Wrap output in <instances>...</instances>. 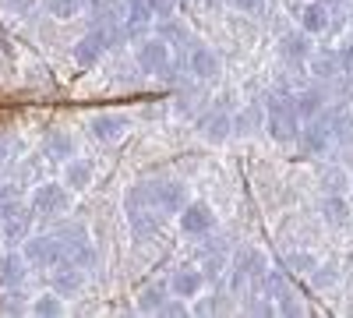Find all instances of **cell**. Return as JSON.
Here are the masks:
<instances>
[{
	"mask_svg": "<svg viewBox=\"0 0 353 318\" xmlns=\"http://www.w3.org/2000/svg\"><path fill=\"white\" fill-rule=\"evenodd\" d=\"M301 113L297 106H293V99L286 96H269L265 99V131H269V138L276 141H293L301 135Z\"/></svg>",
	"mask_w": 353,
	"mask_h": 318,
	"instance_id": "1",
	"label": "cell"
},
{
	"mask_svg": "<svg viewBox=\"0 0 353 318\" xmlns=\"http://www.w3.org/2000/svg\"><path fill=\"white\" fill-rule=\"evenodd\" d=\"M57 244H61V255L68 258V262H74V266H81V269H88L96 262V248H92V241H88V234H85V226H78V223H71V226H64V230H57Z\"/></svg>",
	"mask_w": 353,
	"mask_h": 318,
	"instance_id": "2",
	"label": "cell"
},
{
	"mask_svg": "<svg viewBox=\"0 0 353 318\" xmlns=\"http://www.w3.org/2000/svg\"><path fill=\"white\" fill-rule=\"evenodd\" d=\"M134 61H138L141 71H149V74H166L170 64H173V46L163 36H145V39H138Z\"/></svg>",
	"mask_w": 353,
	"mask_h": 318,
	"instance_id": "3",
	"label": "cell"
},
{
	"mask_svg": "<svg viewBox=\"0 0 353 318\" xmlns=\"http://www.w3.org/2000/svg\"><path fill=\"white\" fill-rule=\"evenodd\" d=\"M21 255L28 266H39V269H53L61 262V244H57L53 234H36V237H25L21 241Z\"/></svg>",
	"mask_w": 353,
	"mask_h": 318,
	"instance_id": "4",
	"label": "cell"
},
{
	"mask_svg": "<svg viewBox=\"0 0 353 318\" xmlns=\"http://www.w3.org/2000/svg\"><path fill=\"white\" fill-rule=\"evenodd\" d=\"M71 206V188L68 184H39L32 191V216H61Z\"/></svg>",
	"mask_w": 353,
	"mask_h": 318,
	"instance_id": "5",
	"label": "cell"
},
{
	"mask_svg": "<svg viewBox=\"0 0 353 318\" xmlns=\"http://www.w3.org/2000/svg\"><path fill=\"white\" fill-rule=\"evenodd\" d=\"M106 50H110V39H106V28H92V32H85L74 46H71V57H74V64H81V68H96L103 57H106Z\"/></svg>",
	"mask_w": 353,
	"mask_h": 318,
	"instance_id": "6",
	"label": "cell"
},
{
	"mask_svg": "<svg viewBox=\"0 0 353 318\" xmlns=\"http://www.w3.org/2000/svg\"><path fill=\"white\" fill-rule=\"evenodd\" d=\"M131 121L128 113H117V110H106V113H96L92 121H88V131H92L96 141H121L128 135Z\"/></svg>",
	"mask_w": 353,
	"mask_h": 318,
	"instance_id": "7",
	"label": "cell"
},
{
	"mask_svg": "<svg viewBox=\"0 0 353 318\" xmlns=\"http://www.w3.org/2000/svg\"><path fill=\"white\" fill-rule=\"evenodd\" d=\"M301 146H304V152H311V156H321L329 146H332V128H329V117H311V121H304L301 124Z\"/></svg>",
	"mask_w": 353,
	"mask_h": 318,
	"instance_id": "8",
	"label": "cell"
},
{
	"mask_svg": "<svg viewBox=\"0 0 353 318\" xmlns=\"http://www.w3.org/2000/svg\"><path fill=\"white\" fill-rule=\"evenodd\" d=\"M176 216H181V230L188 237H201V234H209V230L216 226V216H212V209L205 206V201H188Z\"/></svg>",
	"mask_w": 353,
	"mask_h": 318,
	"instance_id": "9",
	"label": "cell"
},
{
	"mask_svg": "<svg viewBox=\"0 0 353 318\" xmlns=\"http://www.w3.org/2000/svg\"><path fill=\"white\" fill-rule=\"evenodd\" d=\"M198 135L212 146H223V141L233 135V117L226 110H205L198 117Z\"/></svg>",
	"mask_w": 353,
	"mask_h": 318,
	"instance_id": "10",
	"label": "cell"
},
{
	"mask_svg": "<svg viewBox=\"0 0 353 318\" xmlns=\"http://www.w3.org/2000/svg\"><path fill=\"white\" fill-rule=\"evenodd\" d=\"M50 283H53V294H61V297H71L81 290V283H85V269L68 262V258H61L53 269H50Z\"/></svg>",
	"mask_w": 353,
	"mask_h": 318,
	"instance_id": "11",
	"label": "cell"
},
{
	"mask_svg": "<svg viewBox=\"0 0 353 318\" xmlns=\"http://www.w3.org/2000/svg\"><path fill=\"white\" fill-rule=\"evenodd\" d=\"M205 290V272L201 269H194V266H181V269H173V276H170V294L173 297H198Z\"/></svg>",
	"mask_w": 353,
	"mask_h": 318,
	"instance_id": "12",
	"label": "cell"
},
{
	"mask_svg": "<svg viewBox=\"0 0 353 318\" xmlns=\"http://www.w3.org/2000/svg\"><path fill=\"white\" fill-rule=\"evenodd\" d=\"M188 206V184L181 181H163L156 184V209L163 216H173V212H181Z\"/></svg>",
	"mask_w": 353,
	"mask_h": 318,
	"instance_id": "13",
	"label": "cell"
},
{
	"mask_svg": "<svg viewBox=\"0 0 353 318\" xmlns=\"http://www.w3.org/2000/svg\"><path fill=\"white\" fill-rule=\"evenodd\" d=\"M188 68H191V74H194V78H201V81H212V78H219L223 61H219V53H216L212 46H198V50L191 53Z\"/></svg>",
	"mask_w": 353,
	"mask_h": 318,
	"instance_id": "14",
	"label": "cell"
},
{
	"mask_svg": "<svg viewBox=\"0 0 353 318\" xmlns=\"http://www.w3.org/2000/svg\"><path fill=\"white\" fill-rule=\"evenodd\" d=\"M311 36L304 32V28H301V32H286L283 39H279V53L286 57V61L290 64H304L307 61V57H311Z\"/></svg>",
	"mask_w": 353,
	"mask_h": 318,
	"instance_id": "15",
	"label": "cell"
},
{
	"mask_svg": "<svg viewBox=\"0 0 353 318\" xmlns=\"http://www.w3.org/2000/svg\"><path fill=\"white\" fill-rule=\"evenodd\" d=\"M307 64H311V74H314V78H325V81L343 74V64H339V50H311Z\"/></svg>",
	"mask_w": 353,
	"mask_h": 318,
	"instance_id": "16",
	"label": "cell"
},
{
	"mask_svg": "<svg viewBox=\"0 0 353 318\" xmlns=\"http://www.w3.org/2000/svg\"><path fill=\"white\" fill-rule=\"evenodd\" d=\"M88 11H92V21L99 28H113L124 21V0H92Z\"/></svg>",
	"mask_w": 353,
	"mask_h": 318,
	"instance_id": "17",
	"label": "cell"
},
{
	"mask_svg": "<svg viewBox=\"0 0 353 318\" xmlns=\"http://www.w3.org/2000/svg\"><path fill=\"white\" fill-rule=\"evenodd\" d=\"M301 28L307 36H321V32H325V28H329V4H325V0H314V4L304 8Z\"/></svg>",
	"mask_w": 353,
	"mask_h": 318,
	"instance_id": "18",
	"label": "cell"
},
{
	"mask_svg": "<svg viewBox=\"0 0 353 318\" xmlns=\"http://www.w3.org/2000/svg\"><path fill=\"white\" fill-rule=\"evenodd\" d=\"M0 219H4V237L21 244V241L28 237V223H32V209L25 212V209H18V206H14V209H8Z\"/></svg>",
	"mask_w": 353,
	"mask_h": 318,
	"instance_id": "19",
	"label": "cell"
},
{
	"mask_svg": "<svg viewBox=\"0 0 353 318\" xmlns=\"http://www.w3.org/2000/svg\"><path fill=\"white\" fill-rule=\"evenodd\" d=\"M166 297H170V283H149V286H141L138 311L141 315H159V308L166 304Z\"/></svg>",
	"mask_w": 353,
	"mask_h": 318,
	"instance_id": "20",
	"label": "cell"
},
{
	"mask_svg": "<svg viewBox=\"0 0 353 318\" xmlns=\"http://www.w3.org/2000/svg\"><path fill=\"white\" fill-rule=\"evenodd\" d=\"M329 128H332V141H339L343 149H353V110H336L329 113Z\"/></svg>",
	"mask_w": 353,
	"mask_h": 318,
	"instance_id": "21",
	"label": "cell"
},
{
	"mask_svg": "<svg viewBox=\"0 0 353 318\" xmlns=\"http://www.w3.org/2000/svg\"><path fill=\"white\" fill-rule=\"evenodd\" d=\"M64 184L71 188V195H74V191H85L88 184H92V163H88V159H68V166H64Z\"/></svg>",
	"mask_w": 353,
	"mask_h": 318,
	"instance_id": "22",
	"label": "cell"
},
{
	"mask_svg": "<svg viewBox=\"0 0 353 318\" xmlns=\"http://www.w3.org/2000/svg\"><path fill=\"white\" fill-rule=\"evenodd\" d=\"M25 255H4V258H0V283H4L8 286V290H11V286H21L25 283Z\"/></svg>",
	"mask_w": 353,
	"mask_h": 318,
	"instance_id": "23",
	"label": "cell"
},
{
	"mask_svg": "<svg viewBox=\"0 0 353 318\" xmlns=\"http://www.w3.org/2000/svg\"><path fill=\"white\" fill-rule=\"evenodd\" d=\"M321 216H325V223L332 226H343L350 219V206L343 195H325V201H321Z\"/></svg>",
	"mask_w": 353,
	"mask_h": 318,
	"instance_id": "24",
	"label": "cell"
},
{
	"mask_svg": "<svg viewBox=\"0 0 353 318\" xmlns=\"http://www.w3.org/2000/svg\"><path fill=\"white\" fill-rule=\"evenodd\" d=\"M293 106H297V113H301V121H311V117H318V113L325 110V99H321V92L307 89V92H301L297 99H293Z\"/></svg>",
	"mask_w": 353,
	"mask_h": 318,
	"instance_id": "25",
	"label": "cell"
},
{
	"mask_svg": "<svg viewBox=\"0 0 353 318\" xmlns=\"http://www.w3.org/2000/svg\"><path fill=\"white\" fill-rule=\"evenodd\" d=\"M28 311L39 315V318H61L64 315V304H61V294H43L28 304Z\"/></svg>",
	"mask_w": 353,
	"mask_h": 318,
	"instance_id": "26",
	"label": "cell"
},
{
	"mask_svg": "<svg viewBox=\"0 0 353 318\" xmlns=\"http://www.w3.org/2000/svg\"><path fill=\"white\" fill-rule=\"evenodd\" d=\"M46 152H50L53 159L68 163V159L74 156V138H71V135H50V138H46Z\"/></svg>",
	"mask_w": 353,
	"mask_h": 318,
	"instance_id": "27",
	"label": "cell"
},
{
	"mask_svg": "<svg viewBox=\"0 0 353 318\" xmlns=\"http://www.w3.org/2000/svg\"><path fill=\"white\" fill-rule=\"evenodd\" d=\"M81 0H46V11L53 14V18H61V21H68V18H78L81 14Z\"/></svg>",
	"mask_w": 353,
	"mask_h": 318,
	"instance_id": "28",
	"label": "cell"
},
{
	"mask_svg": "<svg viewBox=\"0 0 353 318\" xmlns=\"http://www.w3.org/2000/svg\"><path fill=\"white\" fill-rule=\"evenodd\" d=\"M318 262H314V255H307V251H301V255H290L286 262H283V269L286 272H311Z\"/></svg>",
	"mask_w": 353,
	"mask_h": 318,
	"instance_id": "29",
	"label": "cell"
},
{
	"mask_svg": "<svg viewBox=\"0 0 353 318\" xmlns=\"http://www.w3.org/2000/svg\"><path fill=\"white\" fill-rule=\"evenodd\" d=\"M346 181V173L343 170H329V177H321V191H325V195H343V184Z\"/></svg>",
	"mask_w": 353,
	"mask_h": 318,
	"instance_id": "30",
	"label": "cell"
},
{
	"mask_svg": "<svg viewBox=\"0 0 353 318\" xmlns=\"http://www.w3.org/2000/svg\"><path fill=\"white\" fill-rule=\"evenodd\" d=\"M159 315H170V318H184V315H191V308L184 304V297H166V304L159 308Z\"/></svg>",
	"mask_w": 353,
	"mask_h": 318,
	"instance_id": "31",
	"label": "cell"
},
{
	"mask_svg": "<svg viewBox=\"0 0 353 318\" xmlns=\"http://www.w3.org/2000/svg\"><path fill=\"white\" fill-rule=\"evenodd\" d=\"M176 4H181V0H149V11H152L156 21H163V18H173Z\"/></svg>",
	"mask_w": 353,
	"mask_h": 318,
	"instance_id": "32",
	"label": "cell"
},
{
	"mask_svg": "<svg viewBox=\"0 0 353 318\" xmlns=\"http://www.w3.org/2000/svg\"><path fill=\"white\" fill-rule=\"evenodd\" d=\"M339 64H343V74L353 78V39H346V43L339 46Z\"/></svg>",
	"mask_w": 353,
	"mask_h": 318,
	"instance_id": "33",
	"label": "cell"
},
{
	"mask_svg": "<svg viewBox=\"0 0 353 318\" xmlns=\"http://www.w3.org/2000/svg\"><path fill=\"white\" fill-rule=\"evenodd\" d=\"M4 4V11H14V14H25L28 8H32V0H0Z\"/></svg>",
	"mask_w": 353,
	"mask_h": 318,
	"instance_id": "34",
	"label": "cell"
},
{
	"mask_svg": "<svg viewBox=\"0 0 353 318\" xmlns=\"http://www.w3.org/2000/svg\"><path fill=\"white\" fill-rule=\"evenodd\" d=\"M279 301H283V304H279L283 315H301V304H297V301H290V294H283Z\"/></svg>",
	"mask_w": 353,
	"mask_h": 318,
	"instance_id": "35",
	"label": "cell"
},
{
	"mask_svg": "<svg viewBox=\"0 0 353 318\" xmlns=\"http://www.w3.org/2000/svg\"><path fill=\"white\" fill-rule=\"evenodd\" d=\"M233 4H237L241 11H258V8L265 4V0H233Z\"/></svg>",
	"mask_w": 353,
	"mask_h": 318,
	"instance_id": "36",
	"label": "cell"
},
{
	"mask_svg": "<svg viewBox=\"0 0 353 318\" xmlns=\"http://www.w3.org/2000/svg\"><path fill=\"white\" fill-rule=\"evenodd\" d=\"M4 152H8V149H4V146H0V159H8V156H4Z\"/></svg>",
	"mask_w": 353,
	"mask_h": 318,
	"instance_id": "37",
	"label": "cell"
},
{
	"mask_svg": "<svg viewBox=\"0 0 353 318\" xmlns=\"http://www.w3.org/2000/svg\"><path fill=\"white\" fill-rule=\"evenodd\" d=\"M81 4H85V8H88V4H92V0H81Z\"/></svg>",
	"mask_w": 353,
	"mask_h": 318,
	"instance_id": "38",
	"label": "cell"
},
{
	"mask_svg": "<svg viewBox=\"0 0 353 318\" xmlns=\"http://www.w3.org/2000/svg\"><path fill=\"white\" fill-rule=\"evenodd\" d=\"M181 4H188V0H181Z\"/></svg>",
	"mask_w": 353,
	"mask_h": 318,
	"instance_id": "39",
	"label": "cell"
}]
</instances>
